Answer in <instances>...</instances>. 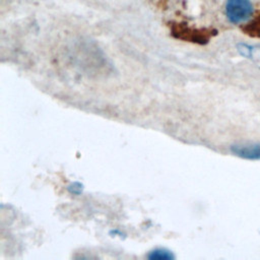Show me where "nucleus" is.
<instances>
[{"mask_svg":"<svg viewBox=\"0 0 260 260\" xmlns=\"http://www.w3.org/2000/svg\"><path fill=\"white\" fill-rule=\"evenodd\" d=\"M245 32L251 37L260 38V15L256 17L251 23H249L245 28Z\"/></svg>","mask_w":260,"mask_h":260,"instance_id":"423d86ee","label":"nucleus"},{"mask_svg":"<svg viewBox=\"0 0 260 260\" xmlns=\"http://www.w3.org/2000/svg\"><path fill=\"white\" fill-rule=\"evenodd\" d=\"M146 258L148 260H174L176 258L174 252L165 247H156L148 251Z\"/></svg>","mask_w":260,"mask_h":260,"instance_id":"39448f33","label":"nucleus"},{"mask_svg":"<svg viewBox=\"0 0 260 260\" xmlns=\"http://www.w3.org/2000/svg\"><path fill=\"white\" fill-rule=\"evenodd\" d=\"M230 150L234 155L243 159L260 160V141L233 144Z\"/></svg>","mask_w":260,"mask_h":260,"instance_id":"7ed1b4c3","label":"nucleus"},{"mask_svg":"<svg viewBox=\"0 0 260 260\" xmlns=\"http://www.w3.org/2000/svg\"><path fill=\"white\" fill-rule=\"evenodd\" d=\"M172 34L175 38L194 42L198 44H205L212 36L209 29L193 28L183 23H177L172 26Z\"/></svg>","mask_w":260,"mask_h":260,"instance_id":"f03ea898","label":"nucleus"},{"mask_svg":"<svg viewBox=\"0 0 260 260\" xmlns=\"http://www.w3.org/2000/svg\"><path fill=\"white\" fill-rule=\"evenodd\" d=\"M68 193H70L71 195H75V196H79L82 194L83 190H84V185L79 182V181H74V182H71L67 185L66 187Z\"/></svg>","mask_w":260,"mask_h":260,"instance_id":"0eeeda50","label":"nucleus"},{"mask_svg":"<svg viewBox=\"0 0 260 260\" xmlns=\"http://www.w3.org/2000/svg\"><path fill=\"white\" fill-rule=\"evenodd\" d=\"M237 48L243 57L252 59L258 66H260V46H250L240 43L237 45Z\"/></svg>","mask_w":260,"mask_h":260,"instance_id":"20e7f679","label":"nucleus"},{"mask_svg":"<svg viewBox=\"0 0 260 260\" xmlns=\"http://www.w3.org/2000/svg\"><path fill=\"white\" fill-rule=\"evenodd\" d=\"M253 12L254 8L250 0H228L225 3V15L232 23L247 21Z\"/></svg>","mask_w":260,"mask_h":260,"instance_id":"f257e3e1","label":"nucleus"},{"mask_svg":"<svg viewBox=\"0 0 260 260\" xmlns=\"http://www.w3.org/2000/svg\"><path fill=\"white\" fill-rule=\"evenodd\" d=\"M110 235H113V236H120V237H122L124 234H123V232H122V231H120V230H118V229H115V230H112V231L110 232Z\"/></svg>","mask_w":260,"mask_h":260,"instance_id":"6e6552de","label":"nucleus"}]
</instances>
